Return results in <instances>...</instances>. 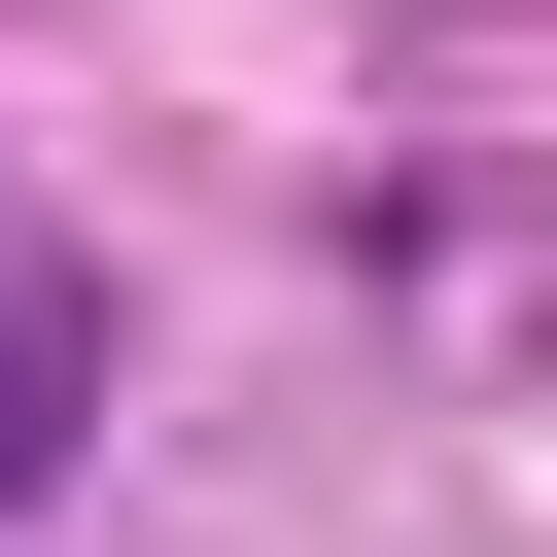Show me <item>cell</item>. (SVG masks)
Instances as JSON below:
<instances>
[{
    "label": "cell",
    "instance_id": "cell-1",
    "mask_svg": "<svg viewBox=\"0 0 557 557\" xmlns=\"http://www.w3.org/2000/svg\"><path fill=\"white\" fill-rule=\"evenodd\" d=\"M70 418H104V278H70V244H35V209H0V487H35V453H70Z\"/></svg>",
    "mask_w": 557,
    "mask_h": 557
}]
</instances>
